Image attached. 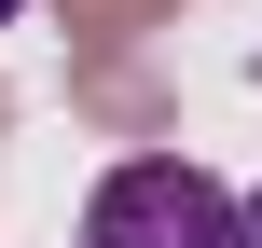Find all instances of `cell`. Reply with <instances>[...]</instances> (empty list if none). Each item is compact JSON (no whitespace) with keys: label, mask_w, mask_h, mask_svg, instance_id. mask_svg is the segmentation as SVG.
Here are the masks:
<instances>
[{"label":"cell","mask_w":262,"mask_h":248,"mask_svg":"<svg viewBox=\"0 0 262 248\" xmlns=\"http://www.w3.org/2000/svg\"><path fill=\"white\" fill-rule=\"evenodd\" d=\"M83 248H249V207H235L207 166H180V152H138V166H111V179H97Z\"/></svg>","instance_id":"cell-1"},{"label":"cell","mask_w":262,"mask_h":248,"mask_svg":"<svg viewBox=\"0 0 262 248\" xmlns=\"http://www.w3.org/2000/svg\"><path fill=\"white\" fill-rule=\"evenodd\" d=\"M83 110H97V124H124V138H152V124H166L152 69H124V55H97V69H83Z\"/></svg>","instance_id":"cell-2"},{"label":"cell","mask_w":262,"mask_h":248,"mask_svg":"<svg viewBox=\"0 0 262 248\" xmlns=\"http://www.w3.org/2000/svg\"><path fill=\"white\" fill-rule=\"evenodd\" d=\"M55 14H69V41H83V55H124V41H138V28H166L180 0H55Z\"/></svg>","instance_id":"cell-3"},{"label":"cell","mask_w":262,"mask_h":248,"mask_svg":"<svg viewBox=\"0 0 262 248\" xmlns=\"http://www.w3.org/2000/svg\"><path fill=\"white\" fill-rule=\"evenodd\" d=\"M249 248H262V193H249Z\"/></svg>","instance_id":"cell-4"},{"label":"cell","mask_w":262,"mask_h":248,"mask_svg":"<svg viewBox=\"0 0 262 248\" xmlns=\"http://www.w3.org/2000/svg\"><path fill=\"white\" fill-rule=\"evenodd\" d=\"M0 14H14V0H0Z\"/></svg>","instance_id":"cell-5"}]
</instances>
